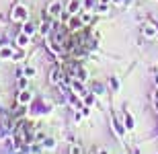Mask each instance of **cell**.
<instances>
[{
    "instance_id": "obj_1",
    "label": "cell",
    "mask_w": 158,
    "mask_h": 154,
    "mask_svg": "<svg viewBox=\"0 0 158 154\" xmlns=\"http://www.w3.org/2000/svg\"><path fill=\"white\" fill-rule=\"evenodd\" d=\"M47 10H49V15H52V17H60V12H62V4H60V2H52Z\"/></svg>"
},
{
    "instance_id": "obj_2",
    "label": "cell",
    "mask_w": 158,
    "mask_h": 154,
    "mask_svg": "<svg viewBox=\"0 0 158 154\" xmlns=\"http://www.w3.org/2000/svg\"><path fill=\"white\" fill-rule=\"evenodd\" d=\"M12 17L15 19H27V8L25 6H17L15 12H12Z\"/></svg>"
},
{
    "instance_id": "obj_3",
    "label": "cell",
    "mask_w": 158,
    "mask_h": 154,
    "mask_svg": "<svg viewBox=\"0 0 158 154\" xmlns=\"http://www.w3.org/2000/svg\"><path fill=\"white\" fill-rule=\"evenodd\" d=\"M62 76H64L62 70L56 68V70H52V78H49V80H52V84H58V82H62Z\"/></svg>"
},
{
    "instance_id": "obj_4",
    "label": "cell",
    "mask_w": 158,
    "mask_h": 154,
    "mask_svg": "<svg viewBox=\"0 0 158 154\" xmlns=\"http://www.w3.org/2000/svg\"><path fill=\"white\" fill-rule=\"evenodd\" d=\"M78 8H80V0H72L70 4H68V12H70V15L78 12Z\"/></svg>"
},
{
    "instance_id": "obj_5",
    "label": "cell",
    "mask_w": 158,
    "mask_h": 154,
    "mask_svg": "<svg viewBox=\"0 0 158 154\" xmlns=\"http://www.w3.org/2000/svg\"><path fill=\"white\" fill-rule=\"evenodd\" d=\"M144 35L146 37H156V27H154V25H146V27H144Z\"/></svg>"
},
{
    "instance_id": "obj_6",
    "label": "cell",
    "mask_w": 158,
    "mask_h": 154,
    "mask_svg": "<svg viewBox=\"0 0 158 154\" xmlns=\"http://www.w3.org/2000/svg\"><path fill=\"white\" fill-rule=\"evenodd\" d=\"M27 41H29V35H27V33H23V35L17 37V43H19V45H27Z\"/></svg>"
},
{
    "instance_id": "obj_7",
    "label": "cell",
    "mask_w": 158,
    "mask_h": 154,
    "mask_svg": "<svg viewBox=\"0 0 158 154\" xmlns=\"http://www.w3.org/2000/svg\"><path fill=\"white\" fill-rule=\"evenodd\" d=\"M82 25V19H72L70 21V29H80Z\"/></svg>"
},
{
    "instance_id": "obj_8",
    "label": "cell",
    "mask_w": 158,
    "mask_h": 154,
    "mask_svg": "<svg viewBox=\"0 0 158 154\" xmlns=\"http://www.w3.org/2000/svg\"><path fill=\"white\" fill-rule=\"evenodd\" d=\"M113 127H115V134H117V136H119V138H121V136H123V134H125V131H123V127H121V125H119V123H117V121H113Z\"/></svg>"
},
{
    "instance_id": "obj_9",
    "label": "cell",
    "mask_w": 158,
    "mask_h": 154,
    "mask_svg": "<svg viewBox=\"0 0 158 154\" xmlns=\"http://www.w3.org/2000/svg\"><path fill=\"white\" fill-rule=\"evenodd\" d=\"M19 101H21V103H29L31 95H29V93H23V95H19Z\"/></svg>"
},
{
    "instance_id": "obj_10",
    "label": "cell",
    "mask_w": 158,
    "mask_h": 154,
    "mask_svg": "<svg viewBox=\"0 0 158 154\" xmlns=\"http://www.w3.org/2000/svg\"><path fill=\"white\" fill-rule=\"evenodd\" d=\"M76 74H78V78H80V80H84V78H86V70H84V68H78Z\"/></svg>"
},
{
    "instance_id": "obj_11",
    "label": "cell",
    "mask_w": 158,
    "mask_h": 154,
    "mask_svg": "<svg viewBox=\"0 0 158 154\" xmlns=\"http://www.w3.org/2000/svg\"><path fill=\"white\" fill-rule=\"evenodd\" d=\"M0 56H2V58H10V56H12V52H10L8 48H4L2 52H0Z\"/></svg>"
},
{
    "instance_id": "obj_12",
    "label": "cell",
    "mask_w": 158,
    "mask_h": 154,
    "mask_svg": "<svg viewBox=\"0 0 158 154\" xmlns=\"http://www.w3.org/2000/svg\"><path fill=\"white\" fill-rule=\"evenodd\" d=\"M33 31H35V27H33V25H25V33H27V35H31Z\"/></svg>"
},
{
    "instance_id": "obj_13",
    "label": "cell",
    "mask_w": 158,
    "mask_h": 154,
    "mask_svg": "<svg viewBox=\"0 0 158 154\" xmlns=\"http://www.w3.org/2000/svg\"><path fill=\"white\" fill-rule=\"evenodd\" d=\"M43 146H45V148H53V140H52V138H47Z\"/></svg>"
},
{
    "instance_id": "obj_14",
    "label": "cell",
    "mask_w": 158,
    "mask_h": 154,
    "mask_svg": "<svg viewBox=\"0 0 158 154\" xmlns=\"http://www.w3.org/2000/svg\"><path fill=\"white\" fill-rule=\"evenodd\" d=\"M27 86V80L25 78H19V89H25Z\"/></svg>"
},
{
    "instance_id": "obj_15",
    "label": "cell",
    "mask_w": 158,
    "mask_h": 154,
    "mask_svg": "<svg viewBox=\"0 0 158 154\" xmlns=\"http://www.w3.org/2000/svg\"><path fill=\"white\" fill-rule=\"evenodd\" d=\"M125 121H127V127H129V130H131V127H134V119H131V117H129V115H127V117H125Z\"/></svg>"
},
{
    "instance_id": "obj_16",
    "label": "cell",
    "mask_w": 158,
    "mask_h": 154,
    "mask_svg": "<svg viewBox=\"0 0 158 154\" xmlns=\"http://www.w3.org/2000/svg\"><path fill=\"white\" fill-rule=\"evenodd\" d=\"M115 2H117V4H119V2H121V0H115Z\"/></svg>"
}]
</instances>
